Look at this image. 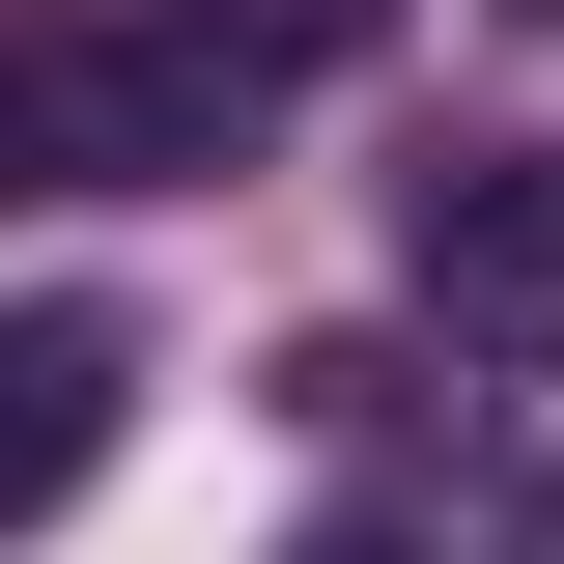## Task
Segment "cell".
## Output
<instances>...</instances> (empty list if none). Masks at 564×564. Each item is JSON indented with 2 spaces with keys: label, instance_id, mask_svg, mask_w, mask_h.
<instances>
[{
  "label": "cell",
  "instance_id": "obj_2",
  "mask_svg": "<svg viewBox=\"0 0 564 564\" xmlns=\"http://www.w3.org/2000/svg\"><path fill=\"white\" fill-rule=\"evenodd\" d=\"M395 282L452 311V339L564 367V141H423L395 170Z\"/></svg>",
  "mask_w": 564,
  "mask_h": 564
},
{
  "label": "cell",
  "instance_id": "obj_6",
  "mask_svg": "<svg viewBox=\"0 0 564 564\" xmlns=\"http://www.w3.org/2000/svg\"><path fill=\"white\" fill-rule=\"evenodd\" d=\"M508 564H564V452H536V508H508Z\"/></svg>",
  "mask_w": 564,
  "mask_h": 564
},
{
  "label": "cell",
  "instance_id": "obj_5",
  "mask_svg": "<svg viewBox=\"0 0 564 564\" xmlns=\"http://www.w3.org/2000/svg\"><path fill=\"white\" fill-rule=\"evenodd\" d=\"M282 564H423V536H395V508H311V536H282Z\"/></svg>",
  "mask_w": 564,
  "mask_h": 564
},
{
  "label": "cell",
  "instance_id": "obj_4",
  "mask_svg": "<svg viewBox=\"0 0 564 564\" xmlns=\"http://www.w3.org/2000/svg\"><path fill=\"white\" fill-rule=\"evenodd\" d=\"M170 29H226V57H254V85H311V57H367L395 0H170Z\"/></svg>",
  "mask_w": 564,
  "mask_h": 564
},
{
  "label": "cell",
  "instance_id": "obj_1",
  "mask_svg": "<svg viewBox=\"0 0 564 564\" xmlns=\"http://www.w3.org/2000/svg\"><path fill=\"white\" fill-rule=\"evenodd\" d=\"M0 113H29V170H226V113H254V57L226 29H113V0H29L0 29Z\"/></svg>",
  "mask_w": 564,
  "mask_h": 564
},
{
  "label": "cell",
  "instance_id": "obj_7",
  "mask_svg": "<svg viewBox=\"0 0 564 564\" xmlns=\"http://www.w3.org/2000/svg\"><path fill=\"white\" fill-rule=\"evenodd\" d=\"M536 29H564V0H536Z\"/></svg>",
  "mask_w": 564,
  "mask_h": 564
},
{
  "label": "cell",
  "instance_id": "obj_3",
  "mask_svg": "<svg viewBox=\"0 0 564 564\" xmlns=\"http://www.w3.org/2000/svg\"><path fill=\"white\" fill-rule=\"evenodd\" d=\"M113 395H141V339H113V311L57 282V311L0 339V536H57V508L113 480Z\"/></svg>",
  "mask_w": 564,
  "mask_h": 564
}]
</instances>
